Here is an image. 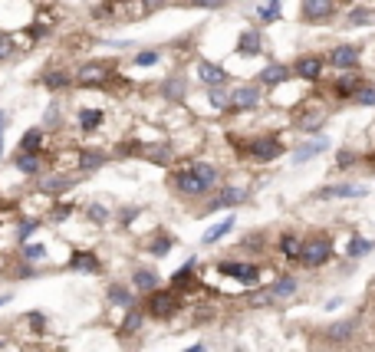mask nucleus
<instances>
[{
  "label": "nucleus",
  "mask_w": 375,
  "mask_h": 352,
  "mask_svg": "<svg viewBox=\"0 0 375 352\" xmlns=\"http://www.w3.org/2000/svg\"><path fill=\"white\" fill-rule=\"evenodd\" d=\"M26 319L33 323V329H37V333H40V329H43V326H47V323H43V313H30V316H26Z\"/></svg>",
  "instance_id": "obj_51"
},
{
  "label": "nucleus",
  "mask_w": 375,
  "mask_h": 352,
  "mask_svg": "<svg viewBox=\"0 0 375 352\" xmlns=\"http://www.w3.org/2000/svg\"><path fill=\"white\" fill-rule=\"evenodd\" d=\"M217 270H221L224 277H234V280H240V283H247V287H253V283L260 280V267H257V264H238V260H221V264H217Z\"/></svg>",
  "instance_id": "obj_4"
},
{
  "label": "nucleus",
  "mask_w": 375,
  "mask_h": 352,
  "mask_svg": "<svg viewBox=\"0 0 375 352\" xmlns=\"http://www.w3.org/2000/svg\"><path fill=\"white\" fill-rule=\"evenodd\" d=\"M135 208H128V211H122V224H132V217H135Z\"/></svg>",
  "instance_id": "obj_54"
},
{
  "label": "nucleus",
  "mask_w": 375,
  "mask_h": 352,
  "mask_svg": "<svg viewBox=\"0 0 375 352\" xmlns=\"http://www.w3.org/2000/svg\"><path fill=\"white\" fill-rule=\"evenodd\" d=\"M69 270H79V274H99V257L92 251H73L69 257Z\"/></svg>",
  "instance_id": "obj_16"
},
{
  "label": "nucleus",
  "mask_w": 375,
  "mask_h": 352,
  "mask_svg": "<svg viewBox=\"0 0 375 352\" xmlns=\"http://www.w3.org/2000/svg\"><path fill=\"white\" fill-rule=\"evenodd\" d=\"M349 24H352V26L375 24V10H365V7H362V10H352V13H349Z\"/></svg>",
  "instance_id": "obj_38"
},
{
  "label": "nucleus",
  "mask_w": 375,
  "mask_h": 352,
  "mask_svg": "<svg viewBox=\"0 0 375 352\" xmlns=\"http://www.w3.org/2000/svg\"><path fill=\"white\" fill-rule=\"evenodd\" d=\"M323 122H326V112H319V109H312L310 115H300V128H306V132H316Z\"/></svg>",
  "instance_id": "obj_30"
},
{
  "label": "nucleus",
  "mask_w": 375,
  "mask_h": 352,
  "mask_svg": "<svg viewBox=\"0 0 375 352\" xmlns=\"http://www.w3.org/2000/svg\"><path fill=\"white\" fill-rule=\"evenodd\" d=\"M0 349H3V340H0Z\"/></svg>",
  "instance_id": "obj_58"
},
{
  "label": "nucleus",
  "mask_w": 375,
  "mask_h": 352,
  "mask_svg": "<svg viewBox=\"0 0 375 352\" xmlns=\"http://www.w3.org/2000/svg\"><path fill=\"white\" fill-rule=\"evenodd\" d=\"M274 303V293L270 290H260L257 296H250V306H270Z\"/></svg>",
  "instance_id": "obj_45"
},
{
  "label": "nucleus",
  "mask_w": 375,
  "mask_h": 352,
  "mask_svg": "<svg viewBox=\"0 0 375 352\" xmlns=\"http://www.w3.org/2000/svg\"><path fill=\"white\" fill-rule=\"evenodd\" d=\"M17 171H24V175H37L40 168H43V158H40V151H17Z\"/></svg>",
  "instance_id": "obj_19"
},
{
  "label": "nucleus",
  "mask_w": 375,
  "mask_h": 352,
  "mask_svg": "<svg viewBox=\"0 0 375 352\" xmlns=\"http://www.w3.org/2000/svg\"><path fill=\"white\" fill-rule=\"evenodd\" d=\"M158 60H162V53H158V50H142V53L135 56V63H138V66H155Z\"/></svg>",
  "instance_id": "obj_40"
},
{
  "label": "nucleus",
  "mask_w": 375,
  "mask_h": 352,
  "mask_svg": "<svg viewBox=\"0 0 375 352\" xmlns=\"http://www.w3.org/2000/svg\"><path fill=\"white\" fill-rule=\"evenodd\" d=\"M10 53H13V40L7 33H0V60H7Z\"/></svg>",
  "instance_id": "obj_49"
},
{
  "label": "nucleus",
  "mask_w": 375,
  "mask_h": 352,
  "mask_svg": "<svg viewBox=\"0 0 375 352\" xmlns=\"http://www.w3.org/2000/svg\"><path fill=\"white\" fill-rule=\"evenodd\" d=\"M145 155H149V158H158V162H165V158L172 155V149H168V145H155V149H145Z\"/></svg>",
  "instance_id": "obj_47"
},
{
  "label": "nucleus",
  "mask_w": 375,
  "mask_h": 352,
  "mask_svg": "<svg viewBox=\"0 0 375 352\" xmlns=\"http://www.w3.org/2000/svg\"><path fill=\"white\" fill-rule=\"evenodd\" d=\"M43 86L47 89H62V86H69V76L60 73V69H50V73H43Z\"/></svg>",
  "instance_id": "obj_29"
},
{
  "label": "nucleus",
  "mask_w": 375,
  "mask_h": 352,
  "mask_svg": "<svg viewBox=\"0 0 375 352\" xmlns=\"http://www.w3.org/2000/svg\"><path fill=\"white\" fill-rule=\"evenodd\" d=\"M326 149H329V139H326V135H316L312 142H306V145H300V149L293 151V162H297V165H306L310 158L323 155Z\"/></svg>",
  "instance_id": "obj_14"
},
{
  "label": "nucleus",
  "mask_w": 375,
  "mask_h": 352,
  "mask_svg": "<svg viewBox=\"0 0 375 352\" xmlns=\"http://www.w3.org/2000/svg\"><path fill=\"white\" fill-rule=\"evenodd\" d=\"M303 20L306 24H323L336 13V0H303Z\"/></svg>",
  "instance_id": "obj_7"
},
{
  "label": "nucleus",
  "mask_w": 375,
  "mask_h": 352,
  "mask_svg": "<svg viewBox=\"0 0 375 352\" xmlns=\"http://www.w3.org/2000/svg\"><path fill=\"white\" fill-rule=\"evenodd\" d=\"M369 251H372V244H369L365 237H352L349 240V257H362V253H369Z\"/></svg>",
  "instance_id": "obj_37"
},
{
  "label": "nucleus",
  "mask_w": 375,
  "mask_h": 352,
  "mask_svg": "<svg viewBox=\"0 0 375 352\" xmlns=\"http://www.w3.org/2000/svg\"><path fill=\"white\" fill-rule=\"evenodd\" d=\"M352 333H356V323H352V319H346V323H336V326H329V329H326V340L342 342V340H349Z\"/></svg>",
  "instance_id": "obj_23"
},
{
  "label": "nucleus",
  "mask_w": 375,
  "mask_h": 352,
  "mask_svg": "<svg viewBox=\"0 0 375 352\" xmlns=\"http://www.w3.org/2000/svg\"><path fill=\"white\" fill-rule=\"evenodd\" d=\"M231 227H234V217H227V221H221L217 227H211V231L204 234V244H214V240H221V237L227 234V231H231Z\"/></svg>",
  "instance_id": "obj_32"
},
{
  "label": "nucleus",
  "mask_w": 375,
  "mask_h": 352,
  "mask_svg": "<svg viewBox=\"0 0 375 352\" xmlns=\"http://www.w3.org/2000/svg\"><path fill=\"white\" fill-rule=\"evenodd\" d=\"M149 251L155 253V257H165V253L172 251V237H165V234H162V237H155V240L149 244Z\"/></svg>",
  "instance_id": "obj_36"
},
{
  "label": "nucleus",
  "mask_w": 375,
  "mask_h": 352,
  "mask_svg": "<svg viewBox=\"0 0 375 352\" xmlns=\"http://www.w3.org/2000/svg\"><path fill=\"white\" fill-rule=\"evenodd\" d=\"M352 102H359V106H375V86L372 83H365V86L356 92V99Z\"/></svg>",
  "instance_id": "obj_35"
},
{
  "label": "nucleus",
  "mask_w": 375,
  "mask_h": 352,
  "mask_svg": "<svg viewBox=\"0 0 375 352\" xmlns=\"http://www.w3.org/2000/svg\"><path fill=\"white\" fill-rule=\"evenodd\" d=\"M142 319H145V313H142V310H135V306H128L125 323H122V333H135V329L142 326Z\"/></svg>",
  "instance_id": "obj_31"
},
{
  "label": "nucleus",
  "mask_w": 375,
  "mask_h": 352,
  "mask_svg": "<svg viewBox=\"0 0 375 352\" xmlns=\"http://www.w3.org/2000/svg\"><path fill=\"white\" fill-rule=\"evenodd\" d=\"M280 0H270V3H263L260 7V20L263 24H274V20H280Z\"/></svg>",
  "instance_id": "obj_33"
},
{
  "label": "nucleus",
  "mask_w": 375,
  "mask_h": 352,
  "mask_svg": "<svg viewBox=\"0 0 375 352\" xmlns=\"http://www.w3.org/2000/svg\"><path fill=\"white\" fill-rule=\"evenodd\" d=\"M69 211H73L69 204H60V208L53 211V221H66V214H69Z\"/></svg>",
  "instance_id": "obj_50"
},
{
  "label": "nucleus",
  "mask_w": 375,
  "mask_h": 352,
  "mask_svg": "<svg viewBox=\"0 0 375 352\" xmlns=\"http://www.w3.org/2000/svg\"><path fill=\"white\" fill-rule=\"evenodd\" d=\"M172 185H175V191L188 194V198L208 194L217 185V168L208 162H194V165H188V168H181V171H175Z\"/></svg>",
  "instance_id": "obj_1"
},
{
  "label": "nucleus",
  "mask_w": 375,
  "mask_h": 352,
  "mask_svg": "<svg viewBox=\"0 0 375 352\" xmlns=\"http://www.w3.org/2000/svg\"><path fill=\"white\" fill-rule=\"evenodd\" d=\"M106 217H109V211H106L102 204H92V208H89V221H96V224H102Z\"/></svg>",
  "instance_id": "obj_48"
},
{
  "label": "nucleus",
  "mask_w": 375,
  "mask_h": 352,
  "mask_svg": "<svg viewBox=\"0 0 375 352\" xmlns=\"http://www.w3.org/2000/svg\"><path fill=\"white\" fill-rule=\"evenodd\" d=\"M37 221H24V224H20V227H17V237H20V244H24V240L26 237H30V234H33V231H37Z\"/></svg>",
  "instance_id": "obj_46"
},
{
  "label": "nucleus",
  "mask_w": 375,
  "mask_h": 352,
  "mask_svg": "<svg viewBox=\"0 0 375 352\" xmlns=\"http://www.w3.org/2000/svg\"><path fill=\"white\" fill-rule=\"evenodd\" d=\"M191 277H194V260H188V264L175 274V277H172V283H175V287H188V283H191Z\"/></svg>",
  "instance_id": "obj_34"
},
{
  "label": "nucleus",
  "mask_w": 375,
  "mask_h": 352,
  "mask_svg": "<svg viewBox=\"0 0 375 352\" xmlns=\"http://www.w3.org/2000/svg\"><path fill=\"white\" fill-rule=\"evenodd\" d=\"M280 253L287 257V260H300L303 257V240L297 234H283L280 237Z\"/></svg>",
  "instance_id": "obj_20"
},
{
  "label": "nucleus",
  "mask_w": 375,
  "mask_h": 352,
  "mask_svg": "<svg viewBox=\"0 0 375 352\" xmlns=\"http://www.w3.org/2000/svg\"><path fill=\"white\" fill-rule=\"evenodd\" d=\"M250 158H257V162H274L283 155V142L276 139V135H260V139H253L247 145Z\"/></svg>",
  "instance_id": "obj_3"
},
{
  "label": "nucleus",
  "mask_w": 375,
  "mask_h": 352,
  "mask_svg": "<svg viewBox=\"0 0 375 352\" xmlns=\"http://www.w3.org/2000/svg\"><path fill=\"white\" fill-rule=\"evenodd\" d=\"M79 126H83V132L99 128L102 126V112H99V109H83V112H79Z\"/></svg>",
  "instance_id": "obj_25"
},
{
  "label": "nucleus",
  "mask_w": 375,
  "mask_h": 352,
  "mask_svg": "<svg viewBox=\"0 0 375 352\" xmlns=\"http://www.w3.org/2000/svg\"><path fill=\"white\" fill-rule=\"evenodd\" d=\"M188 7H201V10H217V7H224V0H188Z\"/></svg>",
  "instance_id": "obj_44"
},
{
  "label": "nucleus",
  "mask_w": 375,
  "mask_h": 352,
  "mask_svg": "<svg viewBox=\"0 0 375 352\" xmlns=\"http://www.w3.org/2000/svg\"><path fill=\"white\" fill-rule=\"evenodd\" d=\"M362 60V50L359 47H352V43H342V47H333L329 56H326V63L336 66V69H356Z\"/></svg>",
  "instance_id": "obj_5"
},
{
  "label": "nucleus",
  "mask_w": 375,
  "mask_h": 352,
  "mask_svg": "<svg viewBox=\"0 0 375 352\" xmlns=\"http://www.w3.org/2000/svg\"><path fill=\"white\" fill-rule=\"evenodd\" d=\"M365 86V79L356 69H346V73L339 76L336 83H333V92H336V99H356V92Z\"/></svg>",
  "instance_id": "obj_8"
},
{
  "label": "nucleus",
  "mask_w": 375,
  "mask_h": 352,
  "mask_svg": "<svg viewBox=\"0 0 375 352\" xmlns=\"http://www.w3.org/2000/svg\"><path fill=\"white\" fill-rule=\"evenodd\" d=\"M188 352H204V346H191V349H188Z\"/></svg>",
  "instance_id": "obj_55"
},
{
  "label": "nucleus",
  "mask_w": 375,
  "mask_h": 352,
  "mask_svg": "<svg viewBox=\"0 0 375 352\" xmlns=\"http://www.w3.org/2000/svg\"><path fill=\"white\" fill-rule=\"evenodd\" d=\"M260 102V86H238L231 92V109L234 112H250Z\"/></svg>",
  "instance_id": "obj_9"
},
{
  "label": "nucleus",
  "mask_w": 375,
  "mask_h": 352,
  "mask_svg": "<svg viewBox=\"0 0 375 352\" xmlns=\"http://www.w3.org/2000/svg\"><path fill=\"white\" fill-rule=\"evenodd\" d=\"M369 188L365 185H326L316 191V198H365Z\"/></svg>",
  "instance_id": "obj_12"
},
{
  "label": "nucleus",
  "mask_w": 375,
  "mask_h": 352,
  "mask_svg": "<svg viewBox=\"0 0 375 352\" xmlns=\"http://www.w3.org/2000/svg\"><path fill=\"white\" fill-rule=\"evenodd\" d=\"M24 257L26 260H40V257H47V247L43 244H24Z\"/></svg>",
  "instance_id": "obj_42"
},
{
  "label": "nucleus",
  "mask_w": 375,
  "mask_h": 352,
  "mask_svg": "<svg viewBox=\"0 0 375 352\" xmlns=\"http://www.w3.org/2000/svg\"><path fill=\"white\" fill-rule=\"evenodd\" d=\"M162 92H165V99H172V102H175V99H185V92H188V89H185V79H165V89H162Z\"/></svg>",
  "instance_id": "obj_27"
},
{
  "label": "nucleus",
  "mask_w": 375,
  "mask_h": 352,
  "mask_svg": "<svg viewBox=\"0 0 375 352\" xmlns=\"http://www.w3.org/2000/svg\"><path fill=\"white\" fill-rule=\"evenodd\" d=\"M109 303H115V306H125V310H128V306H132V293H128L122 283H112V287H109Z\"/></svg>",
  "instance_id": "obj_26"
},
{
  "label": "nucleus",
  "mask_w": 375,
  "mask_h": 352,
  "mask_svg": "<svg viewBox=\"0 0 375 352\" xmlns=\"http://www.w3.org/2000/svg\"><path fill=\"white\" fill-rule=\"evenodd\" d=\"M145 310L151 316H158V319H168V316H175L178 310V293L172 290H151L149 293V303H145Z\"/></svg>",
  "instance_id": "obj_2"
},
{
  "label": "nucleus",
  "mask_w": 375,
  "mask_h": 352,
  "mask_svg": "<svg viewBox=\"0 0 375 352\" xmlns=\"http://www.w3.org/2000/svg\"><path fill=\"white\" fill-rule=\"evenodd\" d=\"M109 79V66H102V63H86L79 73H76V83L83 89H92V86H102Z\"/></svg>",
  "instance_id": "obj_10"
},
{
  "label": "nucleus",
  "mask_w": 375,
  "mask_h": 352,
  "mask_svg": "<svg viewBox=\"0 0 375 352\" xmlns=\"http://www.w3.org/2000/svg\"><path fill=\"white\" fill-rule=\"evenodd\" d=\"M3 128H7V112H0V155H3Z\"/></svg>",
  "instance_id": "obj_52"
},
{
  "label": "nucleus",
  "mask_w": 375,
  "mask_h": 352,
  "mask_svg": "<svg viewBox=\"0 0 375 352\" xmlns=\"http://www.w3.org/2000/svg\"><path fill=\"white\" fill-rule=\"evenodd\" d=\"M270 293H274V300H287V296L297 293V280H293V277H280L274 287H270Z\"/></svg>",
  "instance_id": "obj_21"
},
{
  "label": "nucleus",
  "mask_w": 375,
  "mask_h": 352,
  "mask_svg": "<svg viewBox=\"0 0 375 352\" xmlns=\"http://www.w3.org/2000/svg\"><path fill=\"white\" fill-rule=\"evenodd\" d=\"M162 3H165V0H145V10H162Z\"/></svg>",
  "instance_id": "obj_53"
},
{
  "label": "nucleus",
  "mask_w": 375,
  "mask_h": 352,
  "mask_svg": "<svg viewBox=\"0 0 375 352\" xmlns=\"http://www.w3.org/2000/svg\"><path fill=\"white\" fill-rule=\"evenodd\" d=\"M369 162H372V168H375V151H372V155H369Z\"/></svg>",
  "instance_id": "obj_57"
},
{
  "label": "nucleus",
  "mask_w": 375,
  "mask_h": 352,
  "mask_svg": "<svg viewBox=\"0 0 375 352\" xmlns=\"http://www.w3.org/2000/svg\"><path fill=\"white\" fill-rule=\"evenodd\" d=\"M329 257H333V244H329L326 237H316V240H306V244H303V257H300V260L306 267H323Z\"/></svg>",
  "instance_id": "obj_6"
},
{
  "label": "nucleus",
  "mask_w": 375,
  "mask_h": 352,
  "mask_svg": "<svg viewBox=\"0 0 375 352\" xmlns=\"http://www.w3.org/2000/svg\"><path fill=\"white\" fill-rule=\"evenodd\" d=\"M323 66H326L323 56H300L297 66H293V73L300 76V79H306V83H316L323 76Z\"/></svg>",
  "instance_id": "obj_11"
},
{
  "label": "nucleus",
  "mask_w": 375,
  "mask_h": 352,
  "mask_svg": "<svg viewBox=\"0 0 375 352\" xmlns=\"http://www.w3.org/2000/svg\"><path fill=\"white\" fill-rule=\"evenodd\" d=\"M287 79H290V66H283V63L263 66L260 76H257V83H260V86H283Z\"/></svg>",
  "instance_id": "obj_15"
},
{
  "label": "nucleus",
  "mask_w": 375,
  "mask_h": 352,
  "mask_svg": "<svg viewBox=\"0 0 375 352\" xmlns=\"http://www.w3.org/2000/svg\"><path fill=\"white\" fill-rule=\"evenodd\" d=\"M356 162H359V155H356L352 149H342V151L336 155V168H352Z\"/></svg>",
  "instance_id": "obj_39"
},
{
  "label": "nucleus",
  "mask_w": 375,
  "mask_h": 352,
  "mask_svg": "<svg viewBox=\"0 0 375 352\" xmlns=\"http://www.w3.org/2000/svg\"><path fill=\"white\" fill-rule=\"evenodd\" d=\"M211 102L217 106V109H231V96L221 92V86H211Z\"/></svg>",
  "instance_id": "obj_41"
},
{
  "label": "nucleus",
  "mask_w": 375,
  "mask_h": 352,
  "mask_svg": "<svg viewBox=\"0 0 375 352\" xmlns=\"http://www.w3.org/2000/svg\"><path fill=\"white\" fill-rule=\"evenodd\" d=\"M66 185H69V178H47V181H43V191H50V194H56V191L66 188Z\"/></svg>",
  "instance_id": "obj_43"
},
{
  "label": "nucleus",
  "mask_w": 375,
  "mask_h": 352,
  "mask_svg": "<svg viewBox=\"0 0 375 352\" xmlns=\"http://www.w3.org/2000/svg\"><path fill=\"white\" fill-rule=\"evenodd\" d=\"M7 303H10V296H0V306H7Z\"/></svg>",
  "instance_id": "obj_56"
},
{
  "label": "nucleus",
  "mask_w": 375,
  "mask_h": 352,
  "mask_svg": "<svg viewBox=\"0 0 375 352\" xmlns=\"http://www.w3.org/2000/svg\"><path fill=\"white\" fill-rule=\"evenodd\" d=\"M40 145H43V132L40 128H30L24 139H20V149L17 151H40Z\"/></svg>",
  "instance_id": "obj_28"
},
{
  "label": "nucleus",
  "mask_w": 375,
  "mask_h": 352,
  "mask_svg": "<svg viewBox=\"0 0 375 352\" xmlns=\"http://www.w3.org/2000/svg\"><path fill=\"white\" fill-rule=\"evenodd\" d=\"M135 287L142 290V293L158 290V274H155V270H135Z\"/></svg>",
  "instance_id": "obj_22"
},
{
  "label": "nucleus",
  "mask_w": 375,
  "mask_h": 352,
  "mask_svg": "<svg viewBox=\"0 0 375 352\" xmlns=\"http://www.w3.org/2000/svg\"><path fill=\"white\" fill-rule=\"evenodd\" d=\"M79 165H83L86 171H92V168H102V165H106V155H102V151L86 149V151H79Z\"/></svg>",
  "instance_id": "obj_24"
},
{
  "label": "nucleus",
  "mask_w": 375,
  "mask_h": 352,
  "mask_svg": "<svg viewBox=\"0 0 375 352\" xmlns=\"http://www.w3.org/2000/svg\"><path fill=\"white\" fill-rule=\"evenodd\" d=\"M198 76L204 86H224L227 83V69H221V66H214L211 60H201L198 63Z\"/></svg>",
  "instance_id": "obj_17"
},
{
  "label": "nucleus",
  "mask_w": 375,
  "mask_h": 352,
  "mask_svg": "<svg viewBox=\"0 0 375 352\" xmlns=\"http://www.w3.org/2000/svg\"><path fill=\"white\" fill-rule=\"evenodd\" d=\"M260 50H263L260 33H257V30H244L240 40H238V53H240V56H260Z\"/></svg>",
  "instance_id": "obj_18"
},
{
  "label": "nucleus",
  "mask_w": 375,
  "mask_h": 352,
  "mask_svg": "<svg viewBox=\"0 0 375 352\" xmlns=\"http://www.w3.org/2000/svg\"><path fill=\"white\" fill-rule=\"evenodd\" d=\"M247 201V191L244 188H224L221 194H214L208 211H221V208H238V204Z\"/></svg>",
  "instance_id": "obj_13"
}]
</instances>
